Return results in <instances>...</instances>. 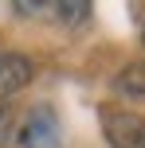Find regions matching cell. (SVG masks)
I'll list each match as a JSON object with an SVG mask.
<instances>
[{
    "instance_id": "2",
    "label": "cell",
    "mask_w": 145,
    "mask_h": 148,
    "mask_svg": "<svg viewBox=\"0 0 145 148\" xmlns=\"http://www.w3.org/2000/svg\"><path fill=\"white\" fill-rule=\"evenodd\" d=\"M20 148H59V117L51 105H35L20 129Z\"/></svg>"
},
{
    "instance_id": "1",
    "label": "cell",
    "mask_w": 145,
    "mask_h": 148,
    "mask_svg": "<svg viewBox=\"0 0 145 148\" xmlns=\"http://www.w3.org/2000/svg\"><path fill=\"white\" fill-rule=\"evenodd\" d=\"M102 133H106L110 148H145V121L137 113L106 109L102 113Z\"/></svg>"
},
{
    "instance_id": "4",
    "label": "cell",
    "mask_w": 145,
    "mask_h": 148,
    "mask_svg": "<svg viewBox=\"0 0 145 148\" xmlns=\"http://www.w3.org/2000/svg\"><path fill=\"white\" fill-rule=\"evenodd\" d=\"M110 90L126 101H145V62H130L126 70H118Z\"/></svg>"
},
{
    "instance_id": "5",
    "label": "cell",
    "mask_w": 145,
    "mask_h": 148,
    "mask_svg": "<svg viewBox=\"0 0 145 148\" xmlns=\"http://www.w3.org/2000/svg\"><path fill=\"white\" fill-rule=\"evenodd\" d=\"M51 20L63 23V27H83L90 20V0H55Z\"/></svg>"
},
{
    "instance_id": "7",
    "label": "cell",
    "mask_w": 145,
    "mask_h": 148,
    "mask_svg": "<svg viewBox=\"0 0 145 148\" xmlns=\"http://www.w3.org/2000/svg\"><path fill=\"white\" fill-rule=\"evenodd\" d=\"M12 136H16V113L8 105H0V148H8Z\"/></svg>"
},
{
    "instance_id": "6",
    "label": "cell",
    "mask_w": 145,
    "mask_h": 148,
    "mask_svg": "<svg viewBox=\"0 0 145 148\" xmlns=\"http://www.w3.org/2000/svg\"><path fill=\"white\" fill-rule=\"evenodd\" d=\"M16 16H24V20H51L55 12V0H12Z\"/></svg>"
},
{
    "instance_id": "3",
    "label": "cell",
    "mask_w": 145,
    "mask_h": 148,
    "mask_svg": "<svg viewBox=\"0 0 145 148\" xmlns=\"http://www.w3.org/2000/svg\"><path fill=\"white\" fill-rule=\"evenodd\" d=\"M31 82V59L28 55H0V97H12L16 90H24Z\"/></svg>"
}]
</instances>
